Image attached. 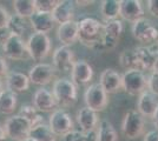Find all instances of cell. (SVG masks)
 I'll use <instances>...</instances> for the list:
<instances>
[{
	"label": "cell",
	"instance_id": "cell-1",
	"mask_svg": "<svg viewBox=\"0 0 158 141\" xmlns=\"http://www.w3.org/2000/svg\"><path fill=\"white\" fill-rule=\"evenodd\" d=\"M104 25L94 18H84L79 21L78 40L84 46L102 49Z\"/></svg>",
	"mask_w": 158,
	"mask_h": 141
},
{
	"label": "cell",
	"instance_id": "cell-2",
	"mask_svg": "<svg viewBox=\"0 0 158 141\" xmlns=\"http://www.w3.org/2000/svg\"><path fill=\"white\" fill-rule=\"evenodd\" d=\"M52 93L58 102V106L61 107H70L78 100L77 86L73 84L72 80L66 78H58L57 80H54Z\"/></svg>",
	"mask_w": 158,
	"mask_h": 141
},
{
	"label": "cell",
	"instance_id": "cell-3",
	"mask_svg": "<svg viewBox=\"0 0 158 141\" xmlns=\"http://www.w3.org/2000/svg\"><path fill=\"white\" fill-rule=\"evenodd\" d=\"M4 128H5L7 138L14 141H24L30 138L32 125L27 119L17 114L10 116L5 121Z\"/></svg>",
	"mask_w": 158,
	"mask_h": 141
},
{
	"label": "cell",
	"instance_id": "cell-4",
	"mask_svg": "<svg viewBox=\"0 0 158 141\" xmlns=\"http://www.w3.org/2000/svg\"><path fill=\"white\" fill-rule=\"evenodd\" d=\"M30 58L35 61H41L50 54L51 40L45 33H32L26 41Z\"/></svg>",
	"mask_w": 158,
	"mask_h": 141
},
{
	"label": "cell",
	"instance_id": "cell-5",
	"mask_svg": "<svg viewBox=\"0 0 158 141\" xmlns=\"http://www.w3.org/2000/svg\"><path fill=\"white\" fill-rule=\"evenodd\" d=\"M144 116L136 109L129 111L122 122V133L126 139H138L144 133Z\"/></svg>",
	"mask_w": 158,
	"mask_h": 141
},
{
	"label": "cell",
	"instance_id": "cell-6",
	"mask_svg": "<svg viewBox=\"0 0 158 141\" xmlns=\"http://www.w3.org/2000/svg\"><path fill=\"white\" fill-rule=\"evenodd\" d=\"M123 89L130 95H140L148 88V79L145 74L138 69L125 71L122 75Z\"/></svg>",
	"mask_w": 158,
	"mask_h": 141
},
{
	"label": "cell",
	"instance_id": "cell-7",
	"mask_svg": "<svg viewBox=\"0 0 158 141\" xmlns=\"http://www.w3.org/2000/svg\"><path fill=\"white\" fill-rule=\"evenodd\" d=\"M84 101L86 104V107L91 108L94 112H102L109 105L107 93L99 82L91 84L86 88L84 93Z\"/></svg>",
	"mask_w": 158,
	"mask_h": 141
},
{
	"label": "cell",
	"instance_id": "cell-8",
	"mask_svg": "<svg viewBox=\"0 0 158 141\" xmlns=\"http://www.w3.org/2000/svg\"><path fill=\"white\" fill-rule=\"evenodd\" d=\"M48 125L56 136H64L73 131L74 126L71 114L64 108H57L53 111L48 118Z\"/></svg>",
	"mask_w": 158,
	"mask_h": 141
},
{
	"label": "cell",
	"instance_id": "cell-9",
	"mask_svg": "<svg viewBox=\"0 0 158 141\" xmlns=\"http://www.w3.org/2000/svg\"><path fill=\"white\" fill-rule=\"evenodd\" d=\"M132 34L142 44H152L158 40V29L146 18H142L133 22Z\"/></svg>",
	"mask_w": 158,
	"mask_h": 141
},
{
	"label": "cell",
	"instance_id": "cell-10",
	"mask_svg": "<svg viewBox=\"0 0 158 141\" xmlns=\"http://www.w3.org/2000/svg\"><path fill=\"white\" fill-rule=\"evenodd\" d=\"M2 52L4 57L10 60L17 61L30 58L26 41L18 35H12V38L2 46Z\"/></svg>",
	"mask_w": 158,
	"mask_h": 141
},
{
	"label": "cell",
	"instance_id": "cell-11",
	"mask_svg": "<svg viewBox=\"0 0 158 141\" xmlns=\"http://www.w3.org/2000/svg\"><path fill=\"white\" fill-rule=\"evenodd\" d=\"M122 33H123L122 20L116 19L105 22L103 29V38H102V49H113L117 46Z\"/></svg>",
	"mask_w": 158,
	"mask_h": 141
},
{
	"label": "cell",
	"instance_id": "cell-12",
	"mask_svg": "<svg viewBox=\"0 0 158 141\" xmlns=\"http://www.w3.org/2000/svg\"><path fill=\"white\" fill-rule=\"evenodd\" d=\"M56 71L57 69L51 64L40 62V64L34 65L30 69L28 78H30V81L34 85L45 86L56 78Z\"/></svg>",
	"mask_w": 158,
	"mask_h": 141
},
{
	"label": "cell",
	"instance_id": "cell-13",
	"mask_svg": "<svg viewBox=\"0 0 158 141\" xmlns=\"http://www.w3.org/2000/svg\"><path fill=\"white\" fill-rule=\"evenodd\" d=\"M73 51L67 46H59L54 49L52 54L53 66L59 72H69L72 71V67L76 62Z\"/></svg>",
	"mask_w": 158,
	"mask_h": 141
},
{
	"label": "cell",
	"instance_id": "cell-14",
	"mask_svg": "<svg viewBox=\"0 0 158 141\" xmlns=\"http://www.w3.org/2000/svg\"><path fill=\"white\" fill-rule=\"evenodd\" d=\"M93 78L92 66L84 59H79L74 62L71 71V80L76 86H83L89 84Z\"/></svg>",
	"mask_w": 158,
	"mask_h": 141
},
{
	"label": "cell",
	"instance_id": "cell-15",
	"mask_svg": "<svg viewBox=\"0 0 158 141\" xmlns=\"http://www.w3.org/2000/svg\"><path fill=\"white\" fill-rule=\"evenodd\" d=\"M32 105L40 112H53L54 108L58 106V102L52 92L41 87L33 94Z\"/></svg>",
	"mask_w": 158,
	"mask_h": 141
},
{
	"label": "cell",
	"instance_id": "cell-16",
	"mask_svg": "<svg viewBox=\"0 0 158 141\" xmlns=\"http://www.w3.org/2000/svg\"><path fill=\"white\" fill-rule=\"evenodd\" d=\"M79 37V21L72 20L61 24L57 28V38L61 46H71L78 40Z\"/></svg>",
	"mask_w": 158,
	"mask_h": 141
},
{
	"label": "cell",
	"instance_id": "cell-17",
	"mask_svg": "<svg viewBox=\"0 0 158 141\" xmlns=\"http://www.w3.org/2000/svg\"><path fill=\"white\" fill-rule=\"evenodd\" d=\"M99 84L102 85V87L104 88V91L107 94L117 93L119 89L123 88L122 74H119L116 69L106 68L100 74Z\"/></svg>",
	"mask_w": 158,
	"mask_h": 141
},
{
	"label": "cell",
	"instance_id": "cell-18",
	"mask_svg": "<svg viewBox=\"0 0 158 141\" xmlns=\"http://www.w3.org/2000/svg\"><path fill=\"white\" fill-rule=\"evenodd\" d=\"M120 17L130 22L144 18V8L139 0H120Z\"/></svg>",
	"mask_w": 158,
	"mask_h": 141
},
{
	"label": "cell",
	"instance_id": "cell-19",
	"mask_svg": "<svg viewBox=\"0 0 158 141\" xmlns=\"http://www.w3.org/2000/svg\"><path fill=\"white\" fill-rule=\"evenodd\" d=\"M30 24L34 32L37 33H48L50 31H52L56 20L53 18L52 13H46V12H39L37 11L30 18Z\"/></svg>",
	"mask_w": 158,
	"mask_h": 141
},
{
	"label": "cell",
	"instance_id": "cell-20",
	"mask_svg": "<svg viewBox=\"0 0 158 141\" xmlns=\"http://www.w3.org/2000/svg\"><path fill=\"white\" fill-rule=\"evenodd\" d=\"M158 108V100L156 99V95L150 92L145 91L138 96L137 101V111L145 118H152L155 112Z\"/></svg>",
	"mask_w": 158,
	"mask_h": 141
},
{
	"label": "cell",
	"instance_id": "cell-21",
	"mask_svg": "<svg viewBox=\"0 0 158 141\" xmlns=\"http://www.w3.org/2000/svg\"><path fill=\"white\" fill-rule=\"evenodd\" d=\"M76 119H77V123L80 127V131H83V132H89V131H92L98 127L99 120L97 112H94L86 106L80 108L77 112Z\"/></svg>",
	"mask_w": 158,
	"mask_h": 141
},
{
	"label": "cell",
	"instance_id": "cell-22",
	"mask_svg": "<svg viewBox=\"0 0 158 141\" xmlns=\"http://www.w3.org/2000/svg\"><path fill=\"white\" fill-rule=\"evenodd\" d=\"M6 79V86L10 91H12L14 93H23L26 92L30 88V78L26 74L21 73V72H10L7 74Z\"/></svg>",
	"mask_w": 158,
	"mask_h": 141
},
{
	"label": "cell",
	"instance_id": "cell-23",
	"mask_svg": "<svg viewBox=\"0 0 158 141\" xmlns=\"http://www.w3.org/2000/svg\"><path fill=\"white\" fill-rule=\"evenodd\" d=\"M74 4H76V1L60 0L57 7L52 12L56 22L61 25V24H65V22H69V21H72L73 18H74V13H76Z\"/></svg>",
	"mask_w": 158,
	"mask_h": 141
},
{
	"label": "cell",
	"instance_id": "cell-24",
	"mask_svg": "<svg viewBox=\"0 0 158 141\" xmlns=\"http://www.w3.org/2000/svg\"><path fill=\"white\" fill-rule=\"evenodd\" d=\"M135 54L137 58V67L138 71L152 69L155 61L158 57V52H153L150 47H137L135 48Z\"/></svg>",
	"mask_w": 158,
	"mask_h": 141
},
{
	"label": "cell",
	"instance_id": "cell-25",
	"mask_svg": "<svg viewBox=\"0 0 158 141\" xmlns=\"http://www.w3.org/2000/svg\"><path fill=\"white\" fill-rule=\"evenodd\" d=\"M18 104L17 93L10 91L8 88L0 93V114L11 115L14 113Z\"/></svg>",
	"mask_w": 158,
	"mask_h": 141
},
{
	"label": "cell",
	"instance_id": "cell-26",
	"mask_svg": "<svg viewBox=\"0 0 158 141\" xmlns=\"http://www.w3.org/2000/svg\"><path fill=\"white\" fill-rule=\"evenodd\" d=\"M100 13L105 22L116 20L118 15H120V0H103Z\"/></svg>",
	"mask_w": 158,
	"mask_h": 141
},
{
	"label": "cell",
	"instance_id": "cell-27",
	"mask_svg": "<svg viewBox=\"0 0 158 141\" xmlns=\"http://www.w3.org/2000/svg\"><path fill=\"white\" fill-rule=\"evenodd\" d=\"M14 13L21 18H31L37 12L35 0H14L12 2Z\"/></svg>",
	"mask_w": 158,
	"mask_h": 141
},
{
	"label": "cell",
	"instance_id": "cell-28",
	"mask_svg": "<svg viewBox=\"0 0 158 141\" xmlns=\"http://www.w3.org/2000/svg\"><path fill=\"white\" fill-rule=\"evenodd\" d=\"M30 138L35 141H54L56 134L52 132L48 123H40L31 128Z\"/></svg>",
	"mask_w": 158,
	"mask_h": 141
},
{
	"label": "cell",
	"instance_id": "cell-29",
	"mask_svg": "<svg viewBox=\"0 0 158 141\" xmlns=\"http://www.w3.org/2000/svg\"><path fill=\"white\" fill-rule=\"evenodd\" d=\"M98 141H118V134L109 120H102L98 126Z\"/></svg>",
	"mask_w": 158,
	"mask_h": 141
},
{
	"label": "cell",
	"instance_id": "cell-30",
	"mask_svg": "<svg viewBox=\"0 0 158 141\" xmlns=\"http://www.w3.org/2000/svg\"><path fill=\"white\" fill-rule=\"evenodd\" d=\"M7 27L10 28V31L12 32L13 35H18V37H21L24 32L26 31V21H25V18H21L18 14H11L10 17V20H8V24H7Z\"/></svg>",
	"mask_w": 158,
	"mask_h": 141
},
{
	"label": "cell",
	"instance_id": "cell-31",
	"mask_svg": "<svg viewBox=\"0 0 158 141\" xmlns=\"http://www.w3.org/2000/svg\"><path fill=\"white\" fill-rule=\"evenodd\" d=\"M119 62L120 66L125 68V71L130 69H138L137 67V58L135 54V49L131 51H124L123 53L119 55Z\"/></svg>",
	"mask_w": 158,
	"mask_h": 141
},
{
	"label": "cell",
	"instance_id": "cell-32",
	"mask_svg": "<svg viewBox=\"0 0 158 141\" xmlns=\"http://www.w3.org/2000/svg\"><path fill=\"white\" fill-rule=\"evenodd\" d=\"M19 115L27 119L31 122V125H32L39 114L37 113V108L34 107L33 105H23L19 109Z\"/></svg>",
	"mask_w": 158,
	"mask_h": 141
},
{
	"label": "cell",
	"instance_id": "cell-33",
	"mask_svg": "<svg viewBox=\"0 0 158 141\" xmlns=\"http://www.w3.org/2000/svg\"><path fill=\"white\" fill-rule=\"evenodd\" d=\"M59 1L56 0H35L37 5V11L39 12H46V13H52L54 8L57 7Z\"/></svg>",
	"mask_w": 158,
	"mask_h": 141
},
{
	"label": "cell",
	"instance_id": "cell-34",
	"mask_svg": "<svg viewBox=\"0 0 158 141\" xmlns=\"http://www.w3.org/2000/svg\"><path fill=\"white\" fill-rule=\"evenodd\" d=\"M63 139H64V141H87L85 132L76 131V129H73L71 132H69L67 134H65L63 136Z\"/></svg>",
	"mask_w": 158,
	"mask_h": 141
},
{
	"label": "cell",
	"instance_id": "cell-35",
	"mask_svg": "<svg viewBox=\"0 0 158 141\" xmlns=\"http://www.w3.org/2000/svg\"><path fill=\"white\" fill-rule=\"evenodd\" d=\"M148 89L153 95L158 96V73L156 72H152L148 78Z\"/></svg>",
	"mask_w": 158,
	"mask_h": 141
},
{
	"label": "cell",
	"instance_id": "cell-36",
	"mask_svg": "<svg viewBox=\"0 0 158 141\" xmlns=\"http://www.w3.org/2000/svg\"><path fill=\"white\" fill-rule=\"evenodd\" d=\"M10 17H11V14L8 13L7 8L4 5L0 4V28L7 26L8 20H10Z\"/></svg>",
	"mask_w": 158,
	"mask_h": 141
},
{
	"label": "cell",
	"instance_id": "cell-37",
	"mask_svg": "<svg viewBox=\"0 0 158 141\" xmlns=\"http://www.w3.org/2000/svg\"><path fill=\"white\" fill-rule=\"evenodd\" d=\"M12 35H13V34H12V32L10 31L8 27L7 26L1 27V28H0V45L4 46L7 41L12 38Z\"/></svg>",
	"mask_w": 158,
	"mask_h": 141
},
{
	"label": "cell",
	"instance_id": "cell-38",
	"mask_svg": "<svg viewBox=\"0 0 158 141\" xmlns=\"http://www.w3.org/2000/svg\"><path fill=\"white\" fill-rule=\"evenodd\" d=\"M8 72V65L6 62V58L0 55V78H6Z\"/></svg>",
	"mask_w": 158,
	"mask_h": 141
},
{
	"label": "cell",
	"instance_id": "cell-39",
	"mask_svg": "<svg viewBox=\"0 0 158 141\" xmlns=\"http://www.w3.org/2000/svg\"><path fill=\"white\" fill-rule=\"evenodd\" d=\"M148 10L153 17L158 18V0H149L148 1Z\"/></svg>",
	"mask_w": 158,
	"mask_h": 141
},
{
	"label": "cell",
	"instance_id": "cell-40",
	"mask_svg": "<svg viewBox=\"0 0 158 141\" xmlns=\"http://www.w3.org/2000/svg\"><path fill=\"white\" fill-rule=\"evenodd\" d=\"M143 141H158V129H152L144 134Z\"/></svg>",
	"mask_w": 158,
	"mask_h": 141
},
{
	"label": "cell",
	"instance_id": "cell-41",
	"mask_svg": "<svg viewBox=\"0 0 158 141\" xmlns=\"http://www.w3.org/2000/svg\"><path fill=\"white\" fill-rule=\"evenodd\" d=\"M97 128H96V129H92V131H89V132H85L86 140L87 141H98V129H97Z\"/></svg>",
	"mask_w": 158,
	"mask_h": 141
},
{
	"label": "cell",
	"instance_id": "cell-42",
	"mask_svg": "<svg viewBox=\"0 0 158 141\" xmlns=\"http://www.w3.org/2000/svg\"><path fill=\"white\" fill-rule=\"evenodd\" d=\"M7 139V134L5 132V128H4V125L0 123V141H6Z\"/></svg>",
	"mask_w": 158,
	"mask_h": 141
},
{
	"label": "cell",
	"instance_id": "cell-43",
	"mask_svg": "<svg viewBox=\"0 0 158 141\" xmlns=\"http://www.w3.org/2000/svg\"><path fill=\"white\" fill-rule=\"evenodd\" d=\"M152 121H153V125H155V127L158 129V108H157V111L155 112L153 116H152Z\"/></svg>",
	"mask_w": 158,
	"mask_h": 141
},
{
	"label": "cell",
	"instance_id": "cell-44",
	"mask_svg": "<svg viewBox=\"0 0 158 141\" xmlns=\"http://www.w3.org/2000/svg\"><path fill=\"white\" fill-rule=\"evenodd\" d=\"M93 1H83V0H80V1H76V4H79V6H87V5H90V4H92Z\"/></svg>",
	"mask_w": 158,
	"mask_h": 141
},
{
	"label": "cell",
	"instance_id": "cell-45",
	"mask_svg": "<svg viewBox=\"0 0 158 141\" xmlns=\"http://www.w3.org/2000/svg\"><path fill=\"white\" fill-rule=\"evenodd\" d=\"M152 71H153V72H156V73H158V57H157V59H156V61H155V65H153Z\"/></svg>",
	"mask_w": 158,
	"mask_h": 141
},
{
	"label": "cell",
	"instance_id": "cell-46",
	"mask_svg": "<svg viewBox=\"0 0 158 141\" xmlns=\"http://www.w3.org/2000/svg\"><path fill=\"white\" fill-rule=\"evenodd\" d=\"M4 91V87H2V81H1V78H0V93Z\"/></svg>",
	"mask_w": 158,
	"mask_h": 141
},
{
	"label": "cell",
	"instance_id": "cell-47",
	"mask_svg": "<svg viewBox=\"0 0 158 141\" xmlns=\"http://www.w3.org/2000/svg\"><path fill=\"white\" fill-rule=\"evenodd\" d=\"M24 141H35V140H33V139H31V138H28V139H26V140H24Z\"/></svg>",
	"mask_w": 158,
	"mask_h": 141
},
{
	"label": "cell",
	"instance_id": "cell-48",
	"mask_svg": "<svg viewBox=\"0 0 158 141\" xmlns=\"http://www.w3.org/2000/svg\"><path fill=\"white\" fill-rule=\"evenodd\" d=\"M54 141H56V140H54Z\"/></svg>",
	"mask_w": 158,
	"mask_h": 141
}]
</instances>
